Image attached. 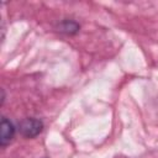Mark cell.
I'll list each match as a JSON object with an SVG mask.
<instances>
[{"label":"cell","mask_w":158,"mask_h":158,"mask_svg":"<svg viewBox=\"0 0 158 158\" xmlns=\"http://www.w3.org/2000/svg\"><path fill=\"white\" fill-rule=\"evenodd\" d=\"M15 136V127L10 120L6 117L1 118V133H0V144L1 147L7 146Z\"/></svg>","instance_id":"obj_2"},{"label":"cell","mask_w":158,"mask_h":158,"mask_svg":"<svg viewBox=\"0 0 158 158\" xmlns=\"http://www.w3.org/2000/svg\"><path fill=\"white\" fill-rule=\"evenodd\" d=\"M79 28H80V26L73 20H64L59 25V31L64 32V33H68V35H73V33L78 32Z\"/></svg>","instance_id":"obj_3"},{"label":"cell","mask_w":158,"mask_h":158,"mask_svg":"<svg viewBox=\"0 0 158 158\" xmlns=\"http://www.w3.org/2000/svg\"><path fill=\"white\" fill-rule=\"evenodd\" d=\"M42 128H43L42 121L38 118H35V117H28L20 122V132L26 138L36 137L37 135L41 133Z\"/></svg>","instance_id":"obj_1"}]
</instances>
